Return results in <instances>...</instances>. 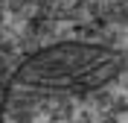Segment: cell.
Masks as SVG:
<instances>
[{
    "instance_id": "1",
    "label": "cell",
    "mask_w": 128,
    "mask_h": 123,
    "mask_svg": "<svg viewBox=\"0 0 128 123\" xmlns=\"http://www.w3.org/2000/svg\"><path fill=\"white\" fill-rule=\"evenodd\" d=\"M128 67L111 53L64 50L41 56L38 65L18 76L15 123H128Z\"/></svg>"
}]
</instances>
